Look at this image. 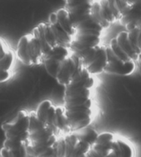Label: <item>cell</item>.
I'll use <instances>...</instances> for the list:
<instances>
[{
	"label": "cell",
	"mask_w": 141,
	"mask_h": 157,
	"mask_svg": "<svg viewBox=\"0 0 141 157\" xmlns=\"http://www.w3.org/2000/svg\"><path fill=\"white\" fill-rule=\"evenodd\" d=\"M74 36L75 29L68 11L61 8L50 14L48 21L39 23L31 33L19 39L15 57L26 66L41 65L56 48L70 47Z\"/></svg>",
	"instance_id": "7a4b0ae2"
},
{
	"label": "cell",
	"mask_w": 141,
	"mask_h": 157,
	"mask_svg": "<svg viewBox=\"0 0 141 157\" xmlns=\"http://www.w3.org/2000/svg\"><path fill=\"white\" fill-rule=\"evenodd\" d=\"M42 64L47 73L63 87L75 80L85 69L81 59L70 47L66 46L52 50L45 57Z\"/></svg>",
	"instance_id": "277c9868"
},
{
	"label": "cell",
	"mask_w": 141,
	"mask_h": 157,
	"mask_svg": "<svg viewBox=\"0 0 141 157\" xmlns=\"http://www.w3.org/2000/svg\"><path fill=\"white\" fill-rule=\"evenodd\" d=\"M29 112L22 110L13 119L3 123L2 128L5 140L2 147L8 150H16L26 145L29 136Z\"/></svg>",
	"instance_id": "5b68a950"
},
{
	"label": "cell",
	"mask_w": 141,
	"mask_h": 157,
	"mask_svg": "<svg viewBox=\"0 0 141 157\" xmlns=\"http://www.w3.org/2000/svg\"><path fill=\"white\" fill-rule=\"evenodd\" d=\"M75 36L70 49L82 61L90 74L105 72L110 57V48L102 41L103 29L94 21L92 6L94 0H63Z\"/></svg>",
	"instance_id": "6da1fadb"
},
{
	"label": "cell",
	"mask_w": 141,
	"mask_h": 157,
	"mask_svg": "<svg viewBox=\"0 0 141 157\" xmlns=\"http://www.w3.org/2000/svg\"><path fill=\"white\" fill-rule=\"evenodd\" d=\"M73 133H74L79 139L88 142L89 144L92 145V146L94 144L96 139H97L98 134H99L94 129L90 128L88 127L83 128L82 130L74 132Z\"/></svg>",
	"instance_id": "9c48e42d"
},
{
	"label": "cell",
	"mask_w": 141,
	"mask_h": 157,
	"mask_svg": "<svg viewBox=\"0 0 141 157\" xmlns=\"http://www.w3.org/2000/svg\"><path fill=\"white\" fill-rule=\"evenodd\" d=\"M54 128L56 131H61L69 133L67 129L63 106H56L54 120Z\"/></svg>",
	"instance_id": "ba28073f"
},
{
	"label": "cell",
	"mask_w": 141,
	"mask_h": 157,
	"mask_svg": "<svg viewBox=\"0 0 141 157\" xmlns=\"http://www.w3.org/2000/svg\"><path fill=\"white\" fill-rule=\"evenodd\" d=\"M26 157H32L31 156H30V155H27V156Z\"/></svg>",
	"instance_id": "4fadbf2b"
},
{
	"label": "cell",
	"mask_w": 141,
	"mask_h": 157,
	"mask_svg": "<svg viewBox=\"0 0 141 157\" xmlns=\"http://www.w3.org/2000/svg\"><path fill=\"white\" fill-rule=\"evenodd\" d=\"M56 106L48 99L44 100L39 103L35 111L36 117L44 124L54 129V120Z\"/></svg>",
	"instance_id": "52a82bcc"
},
{
	"label": "cell",
	"mask_w": 141,
	"mask_h": 157,
	"mask_svg": "<svg viewBox=\"0 0 141 157\" xmlns=\"http://www.w3.org/2000/svg\"><path fill=\"white\" fill-rule=\"evenodd\" d=\"M109 157H123L122 152L119 145V143L118 141L117 137H116L112 145V149L111 152L109 153Z\"/></svg>",
	"instance_id": "7c38bea8"
},
{
	"label": "cell",
	"mask_w": 141,
	"mask_h": 157,
	"mask_svg": "<svg viewBox=\"0 0 141 157\" xmlns=\"http://www.w3.org/2000/svg\"><path fill=\"white\" fill-rule=\"evenodd\" d=\"M135 69H136V63L134 61L126 63L120 62L114 57L111 51L108 65L107 66L105 72L110 75H119V76H128L133 73Z\"/></svg>",
	"instance_id": "8992f818"
},
{
	"label": "cell",
	"mask_w": 141,
	"mask_h": 157,
	"mask_svg": "<svg viewBox=\"0 0 141 157\" xmlns=\"http://www.w3.org/2000/svg\"><path fill=\"white\" fill-rule=\"evenodd\" d=\"M118 141L119 143L123 157H134V150L129 143L125 140L118 138Z\"/></svg>",
	"instance_id": "8fae6325"
},
{
	"label": "cell",
	"mask_w": 141,
	"mask_h": 157,
	"mask_svg": "<svg viewBox=\"0 0 141 157\" xmlns=\"http://www.w3.org/2000/svg\"><path fill=\"white\" fill-rule=\"evenodd\" d=\"M91 147L92 145L88 142L78 139L71 157H85L91 149Z\"/></svg>",
	"instance_id": "30bf717a"
},
{
	"label": "cell",
	"mask_w": 141,
	"mask_h": 157,
	"mask_svg": "<svg viewBox=\"0 0 141 157\" xmlns=\"http://www.w3.org/2000/svg\"><path fill=\"white\" fill-rule=\"evenodd\" d=\"M95 84L94 77L84 73L64 87L63 106L69 133L88 127L94 120L92 93Z\"/></svg>",
	"instance_id": "3957f363"
}]
</instances>
